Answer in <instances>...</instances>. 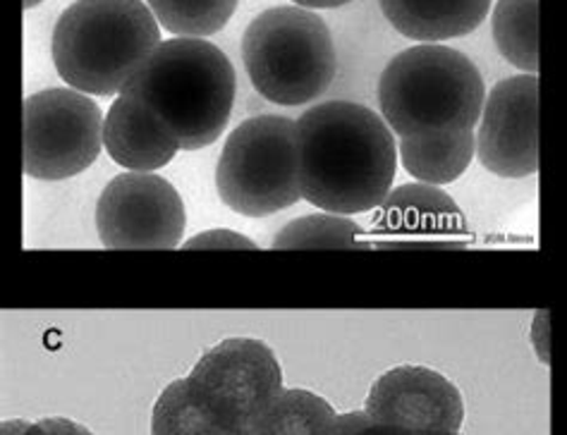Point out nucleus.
I'll use <instances>...</instances> for the list:
<instances>
[{
    "instance_id": "1",
    "label": "nucleus",
    "mask_w": 567,
    "mask_h": 435,
    "mask_svg": "<svg viewBox=\"0 0 567 435\" xmlns=\"http://www.w3.org/2000/svg\"><path fill=\"white\" fill-rule=\"evenodd\" d=\"M302 199L340 216L371 214L400 168L395 132L364 103L326 101L297 117Z\"/></svg>"
},
{
    "instance_id": "2",
    "label": "nucleus",
    "mask_w": 567,
    "mask_h": 435,
    "mask_svg": "<svg viewBox=\"0 0 567 435\" xmlns=\"http://www.w3.org/2000/svg\"><path fill=\"white\" fill-rule=\"evenodd\" d=\"M123 92L144 103L183 152H199L230 123L237 72L216 43L175 37L158 43Z\"/></svg>"
},
{
    "instance_id": "3",
    "label": "nucleus",
    "mask_w": 567,
    "mask_h": 435,
    "mask_svg": "<svg viewBox=\"0 0 567 435\" xmlns=\"http://www.w3.org/2000/svg\"><path fill=\"white\" fill-rule=\"evenodd\" d=\"M146 0H74L53 27L58 77L89 96H117L161 43Z\"/></svg>"
},
{
    "instance_id": "4",
    "label": "nucleus",
    "mask_w": 567,
    "mask_h": 435,
    "mask_svg": "<svg viewBox=\"0 0 567 435\" xmlns=\"http://www.w3.org/2000/svg\"><path fill=\"white\" fill-rule=\"evenodd\" d=\"M486 94L472 58L441 43H416L383 68L379 113L395 137L476 130Z\"/></svg>"
},
{
    "instance_id": "5",
    "label": "nucleus",
    "mask_w": 567,
    "mask_h": 435,
    "mask_svg": "<svg viewBox=\"0 0 567 435\" xmlns=\"http://www.w3.org/2000/svg\"><path fill=\"white\" fill-rule=\"evenodd\" d=\"M251 86L276 106H305L331 89L338 72L333 34L317 10L278 6L259 12L243 34Z\"/></svg>"
},
{
    "instance_id": "6",
    "label": "nucleus",
    "mask_w": 567,
    "mask_h": 435,
    "mask_svg": "<svg viewBox=\"0 0 567 435\" xmlns=\"http://www.w3.org/2000/svg\"><path fill=\"white\" fill-rule=\"evenodd\" d=\"M216 191L230 211L266 218L302 199L297 120L261 113L243 120L216 165Z\"/></svg>"
},
{
    "instance_id": "7",
    "label": "nucleus",
    "mask_w": 567,
    "mask_h": 435,
    "mask_svg": "<svg viewBox=\"0 0 567 435\" xmlns=\"http://www.w3.org/2000/svg\"><path fill=\"white\" fill-rule=\"evenodd\" d=\"M106 115L72 86L41 89L24 99L22 168L41 183H63L92 168L103 148Z\"/></svg>"
},
{
    "instance_id": "8",
    "label": "nucleus",
    "mask_w": 567,
    "mask_h": 435,
    "mask_svg": "<svg viewBox=\"0 0 567 435\" xmlns=\"http://www.w3.org/2000/svg\"><path fill=\"white\" fill-rule=\"evenodd\" d=\"M189 385L230 433L247 428L282 395V366L257 338H228L192 366Z\"/></svg>"
},
{
    "instance_id": "9",
    "label": "nucleus",
    "mask_w": 567,
    "mask_h": 435,
    "mask_svg": "<svg viewBox=\"0 0 567 435\" xmlns=\"http://www.w3.org/2000/svg\"><path fill=\"white\" fill-rule=\"evenodd\" d=\"M96 232L106 249H175L187 228L185 201L166 177L125 170L103 187Z\"/></svg>"
},
{
    "instance_id": "10",
    "label": "nucleus",
    "mask_w": 567,
    "mask_h": 435,
    "mask_svg": "<svg viewBox=\"0 0 567 435\" xmlns=\"http://www.w3.org/2000/svg\"><path fill=\"white\" fill-rule=\"evenodd\" d=\"M476 160L505 179L539 170V77L529 72L505 77L486 94L476 125Z\"/></svg>"
},
{
    "instance_id": "11",
    "label": "nucleus",
    "mask_w": 567,
    "mask_h": 435,
    "mask_svg": "<svg viewBox=\"0 0 567 435\" xmlns=\"http://www.w3.org/2000/svg\"><path fill=\"white\" fill-rule=\"evenodd\" d=\"M364 412L400 435H460L465 400L441 371L400 364L371 383Z\"/></svg>"
},
{
    "instance_id": "12",
    "label": "nucleus",
    "mask_w": 567,
    "mask_h": 435,
    "mask_svg": "<svg viewBox=\"0 0 567 435\" xmlns=\"http://www.w3.org/2000/svg\"><path fill=\"white\" fill-rule=\"evenodd\" d=\"M465 232V214L451 194L416 179L393 187L374 214V237L388 245L453 242Z\"/></svg>"
},
{
    "instance_id": "13",
    "label": "nucleus",
    "mask_w": 567,
    "mask_h": 435,
    "mask_svg": "<svg viewBox=\"0 0 567 435\" xmlns=\"http://www.w3.org/2000/svg\"><path fill=\"white\" fill-rule=\"evenodd\" d=\"M103 148L123 170L156 173L183 152L161 120L132 94H117L103 123Z\"/></svg>"
},
{
    "instance_id": "14",
    "label": "nucleus",
    "mask_w": 567,
    "mask_h": 435,
    "mask_svg": "<svg viewBox=\"0 0 567 435\" xmlns=\"http://www.w3.org/2000/svg\"><path fill=\"white\" fill-rule=\"evenodd\" d=\"M494 0H379L398 34L416 43H441L480 29Z\"/></svg>"
},
{
    "instance_id": "15",
    "label": "nucleus",
    "mask_w": 567,
    "mask_h": 435,
    "mask_svg": "<svg viewBox=\"0 0 567 435\" xmlns=\"http://www.w3.org/2000/svg\"><path fill=\"white\" fill-rule=\"evenodd\" d=\"M398 156L405 173L426 185H451L476 158V130L434 132L398 137Z\"/></svg>"
},
{
    "instance_id": "16",
    "label": "nucleus",
    "mask_w": 567,
    "mask_h": 435,
    "mask_svg": "<svg viewBox=\"0 0 567 435\" xmlns=\"http://www.w3.org/2000/svg\"><path fill=\"white\" fill-rule=\"evenodd\" d=\"M338 412L331 402L305 387L282 390L261 416L243 428L247 435H326Z\"/></svg>"
},
{
    "instance_id": "17",
    "label": "nucleus",
    "mask_w": 567,
    "mask_h": 435,
    "mask_svg": "<svg viewBox=\"0 0 567 435\" xmlns=\"http://www.w3.org/2000/svg\"><path fill=\"white\" fill-rule=\"evenodd\" d=\"M491 32L507 63L519 72H539V0H498Z\"/></svg>"
},
{
    "instance_id": "18",
    "label": "nucleus",
    "mask_w": 567,
    "mask_h": 435,
    "mask_svg": "<svg viewBox=\"0 0 567 435\" xmlns=\"http://www.w3.org/2000/svg\"><path fill=\"white\" fill-rule=\"evenodd\" d=\"M230 431L194 393L187 379H175L154 402L152 435H228Z\"/></svg>"
},
{
    "instance_id": "19",
    "label": "nucleus",
    "mask_w": 567,
    "mask_h": 435,
    "mask_svg": "<svg viewBox=\"0 0 567 435\" xmlns=\"http://www.w3.org/2000/svg\"><path fill=\"white\" fill-rule=\"evenodd\" d=\"M362 237V225L350 216L319 211L290 220L276 235L274 249H360L367 247Z\"/></svg>"
},
{
    "instance_id": "20",
    "label": "nucleus",
    "mask_w": 567,
    "mask_h": 435,
    "mask_svg": "<svg viewBox=\"0 0 567 435\" xmlns=\"http://www.w3.org/2000/svg\"><path fill=\"white\" fill-rule=\"evenodd\" d=\"M240 0H146L158 24L175 37L206 39L228 27Z\"/></svg>"
},
{
    "instance_id": "21",
    "label": "nucleus",
    "mask_w": 567,
    "mask_h": 435,
    "mask_svg": "<svg viewBox=\"0 0 567 435\" xmlns=\"http://www.w3.org/2000/svg\"><path fill=\"white\" fill-rule=\"evenodd\" d=\"M3 435H94L86 426L72 422L65 416H47L39 422H24V418H8L0 426Z\"/></svg>"
},
{
    "instance_id": "22",
    "label": "nucleus",
    "mask_w": 567,
    "mask_h": 435,
    "mask_svg": "<svg viewBox=\"0 0 567 435\" xmlns=\"http://www.w3.org/2000/svg\"><path fill=\"white\" fill-rule=\"evenodd\" d=\"M183 249H228V251H257L259 245L254 242L251 237L237 232V230H228V228H214V230H204L197 232L194 237H189L187 242L183 245Z\"/></svg>"
},
{
    "instance_id": "23",
    "label": "nucleus",
    "mask_w": 567,
    "mask_h": 435,
    "mask_svg": "<svg viewBox=\"0 0 567 435\" xmlns=\"http://www.w3.org/2000/svg\"><path fill=\"white\" fill-rule=\"evenodd\" d=\"M326 435H400V433L383 426V424H379V422H374V418H371L362 410V412L338 414L333 426L328 428Z\"/></svg>"
},
{
    "instance_id": "24",
    "label": "nucleus",
    "mask_w": 567,
    "mask_h": 435,
    "mask_svg": "<svg viewBox=\"0 0 567 435\" xmlns=\"http://www.w3.org/2000/svg\"><path fill=\"white\" fill-rule=\"evenodd\" d=\"M295 6L300 8H309V10H336L352 3V0H292Z\"/></svg>"
},
{
    "instance_id": "25",
    "label": "nucleus",
    "mask_w": 567,
    "mask_h": 435,
    "mask_svg": "<svg viewBox=\"0 0 567 435\" xmlns=\"http://www.w3.org/2000/svg\"><path fill=\"white\" fill-rule=\"evenodd\" d=\"M43 3V0H22V8L24 10H34L37 6H41Z\"/></svg>"
}]
</instances>
